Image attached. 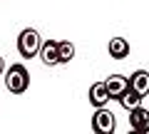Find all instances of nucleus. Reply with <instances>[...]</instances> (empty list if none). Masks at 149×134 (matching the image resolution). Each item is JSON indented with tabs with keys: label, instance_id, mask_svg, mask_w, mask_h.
Wrapping results in <instances>:
<instances>
[{
	"label": "nucleus",
	"instance_id": "obj_1",
	"mask_svg": "<svg viewBox=\"0 0 149 134\" xmlns=\"http://www.w3.org/2000/svg\"><path fill=\"white\" fill-rule=\"evenodd\" d=\"M5 87L10 94H22V92L30 87V72H27L25 65H10L5 70Z\"/></svg>",
	"mask_w": 149,
	"mask_h": 134
},
{
	"label": "nucleus",
	"instance_id": "obj_2",
	"mask_svg": "<svg viewBox=\"0 0 149 134\" xmlns=\"http://www.w3.org/2000/svg\"><path fill=\"white\" fill-rule=\"evenodd\" d=\"M40 45H42V40H40V32H37L35 27L20 30V35H17V52H20L22 60L37 57V55H40Z\"/></svg>",
	"mask_w": 149,
	"mask_h": 134
},
{
	"label": "nucleus",
	"instance_id": "obj_3",
	"mask_svg": "<svg viewBox=\"0 0 149 134\" xmlns=\"http://www.w3.org/2000/svg\"><path fill=\"white\" fill-rule=\"evenodd\" d=\"M114 127H117L114 114L109 109H104V107H97L95 114H92V132L95 134H112Z\"/></svg>",
	"mask_w": 149,
	"mask_h": 134
},
{
	"label": "nucleus",
	"instance_id": "obj_4",
	"mask_svg": "<svg viewBox=\"0 0 149 134\" xmlns=\"http://www.w3.org/2000/svg\"><path fill=\"white\" fill-rule=\"evenodd\" d=\"M40 60H42L45 67L60 65V40H45L40 45Z\"/></svg>",
	"mask_w": 149,
	"mask_h": 134
},
{
	"label": "nucleus",
	"instance_id": "obj_5",
	"mask_svg": "<svg viewBox=\"0 0 149 134\" xmlns=\"http://www.w3.org/2000/svg\"><path fill=\"white\" fill-rule=\"evenodd\" d=\"M129 127H132V132L149 134V109H144L142 104L129 109Z\"/></svg>",
	"mask_w": 149,
	"mask_h": 134
},
{
	"label": "nucleus",
	"instance_id": "obj_6",
	"mask_svg": "<svg viewBox=\"0 0 149 134\" xmlns=\"http://www.w3.org/2000/svg\"><path fill=\"white\" fill-rule=\"evenodd\" d=\"M104 85H107V90H109L112 99H119V97L127 92V87H129V77H124V75H109L104 80Z\"/></svg>",
	"mask_w": 149,
	"mask_h": 134
},
{
	"label": "nucleus",
	"instance_id": "obj_7",
	"mask_svg": "<svg viewBox=\"0 0 149 134\" xmlns=\"http://www.w3.org/2000/svg\"><path fill=\"white\" fill-rule=\"evenodd\" d=\"M109 90H107L104 82H95V85L90 87V104L92 107H107V102H109Z\"/></svg>",
	"mask_w": 149,
	"mask_h": 134
},
{
	"label": "nucleus",
	"instance_id": "obj_8",
	"mask_svg": "<svg viewBox=\"0 0 149 134\" xmlns=\"http://www.w3.org/2000/svg\"><path fill=\"white\" fill-rule=\"evenodd\" d=\"M129 42L124 37H112L109 40V45H107V52H109V57L112 60H127L129 57Z\"/></svg>",
	"mask_w": 149,
	"mask_h": 134
},
{
	"label": "nucleus",
	"instance_id": "obj_9",
	"mask_svg": "<svg viewBox=\"0 0 149 134\" xmlns=\"http://www.w3.org/2000/svg\"><path fill=\"white\" fill-rule=\"evenodd\" d=\"M129 87H132L137 94L147 97V94H149V72H147V70L132 72V77H129Z\"/></svg>",
	"mask_w": 149,
	"mask_h": 134
},
{
	"label": "nucleus",
	"instance_id": "obj_10",
	"mask_svg": "<svg viewBox=\"0 0 149 134\" xmlns=\"http://www.w3.org/2000/svg\"><path fill=\"white\" fill-rule=\"evenodd\" d=\"M117 102H119V107H124V109L129 112V109H134V107H139V104H142V94H137L132 87H127V92L119 97Z\"/></svg>",
	"mask_w": 149,
	"mask_h": 134
},
{
	"label": "nucleus",
	"instance_id": "obj_11",
	"mask_svg": "<svg viewBox=\"0 0 149 134\" xmlns=\"http://www.w3.org/2000/svg\"><path fill=\"white\" fill-rule=\"evenodd\" d=\"M74 57V45L70 40H60V65H70Z\"/></svg>",
	"mask_w": 149,
	"mask_h": 134
},
{
	"label": "nucleus",
	"instance_id": "obj_12",
	"mask_svg": "<svg viewBox=\"0 0 149 134\" xmlns=\"http://www.w3.org/2000/svg\"><path fill=\"white\" fill-rule=\"evenodd\" d=\"M5 75V60H3V55H0V77Z\"/></svg>",
	"mask_w": 149,
	"mask_h": 134
}]
</instances>
